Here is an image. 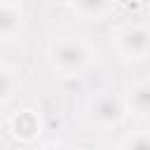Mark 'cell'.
Returning a JSON list of instances; mask_svg holds the SVG:
<instances>
[{
	"mask_svg": "<svg viewBox=\"0 0 150 150\" xmlns=\"http://www.w3.org/2000/svg\"><path fill=\"white\" fill-rule=\"evenodd\" d=\"M49 61L63 75H80L91 61V49L82 40L59 38L49 47Z\"/></svg>",
	"mask_w": 150,
	"mask_h": 150,
	"instance_id": "6da1fadb",
	"label": "cell"
},
{
	"mask_svg": "<svg viewBox=\"0 0 150 150\" xmlns=\"http://www.w3.org/2000/svg\"><path fill=\"white\" fill-rule=\"evenodd\" d=\"M115 45H117V52L124 59L141 61L150 52V33H148L145 26H124L115 35Z\"/></svg>",
	"mask_w": 150,
	"mask_h": 150,
	"instance_id": "7a4b0ae2",
	"label": "cell"
},
{
	"mask_svg": "<svg viewBox=\"0 0 150 150\" xmlns=\"http://www.w3.org/2000/svg\"><path fill=\"white\" fill-rule=\"evenodd\" d=\"M89 115L101 127H115L124 117V103L112 94H98L89 103Z\"/></svg>",
	"mask_w": 150,
	"mask_h": 150,
	"instance_id": "3957f363",
	"label": "cell"
},
{
	"mask_svg": "<svg viewBox=\"0 0 150 150\" xmlns=\"http://www.w3.org/2000/svg\"><path fill=\"white\" fill-rule=\"evenodd\" d=\"M9 131L16 141L21 143H33L40 134H42V120L35 110L30 108H23L19 112H14L9 117Z\"/></svg>",
	"mask_w": 150,
	"mask_h": 150,
	"instance_id": "277c9868",
	"label": "cell"
},
{
	"mask_svg": "<svg viewBox=\"0 0 150 150\" xmlns=\"http://www.w3.org/2000/svg\"><path fill=\"white\" fill-rule=\"evenodd\" d=\"M127 108L138 117H145L150 112V84H148V80L131 84V89L127 94Z\"/></svg>",
	"mask_w": 150,
	"mask_h": 150,
	"instance_id": "5b68a950",
	"label": "cell"
},
{
	"mask_svg": "<svg viewBox=\"0 0 150 150\" xmlns=\"http://www.w3.org/2000/svg\"><path fill=\"white\" fill-rule=\"evenodd\" d=\"M23 16L19 5H5L0 2V40H9L21 30Z\"/></svg>",
	"mask_w": 150,
	"mask_h": 150,
	"instance_id": "8992f818",
	"label": "cell"
},
{
	"mask_svg": "<svg viewBox=\"0 0 150 150\" xmlns=\"http://www.w3.org/2000/svg\"><path fill=\"white\" fill-rule=\"evenodd\" d=\"M70 5L84 19H101V16H105L112 9L115 0H73Z\"/></svg>",
	"mask_w": 150,
	"mask_h": 150,
	"instance_id": "52a82bcc",
	"label": "cell"
},
{
	"mask_svg": "<svg viewBox=\"0 0 150 150\" xmlns=\"http://www.w3.org/2000/svg\"><path fill=\"white\" fill-rule=\"evenodd\" d=\"M16 75L12 73V68L2 66L0 63V105L9 103L14 98V91H16Z\"/></svg>",
	"mask_w": 150,
	"mask_h": 150,
	"instance_id": "ba28073f",
	"label": "cell"
},
{
	"mask_svg": "<svg viewBox=\"0 0 150 150\" xmlns=\"http://www.w3.org/2000/svg\"><path fill=\"white\" fill-rule=\"evenodd\" d=\"M120 150H150V136L145 129L141 131H131L129 136H124V141L120 143Z\"/></svg>",
	"mask_w": 150,
	"mask_h": 150,
	"instance_id": "9c48e42d",
	"label": "cell"
},
{
	"mask_svg": "<svg viewBox=\"0 0 150 150\" xmlns=\"http://www.w3.org/2000/svg\"><path fill=\"white\" fill-rule=\"evenodd\" d=\"M45 150H73V148H68V145H61V143H54V145H47Z\"/></svg>",
	"mask_w": 150,
	"mask_h": 150,
	"instance_id": "30bf717a",
	"label": "cell"
},
{
	"mask_svg": "<svg viewBox=\"0 0 150 150\" xmlns=\"http://www.w3.org/2000/svg\"><path fill=\"white\" fill-rule=\"evenodd\" d=\"M0 2H5V5H21V0H0Z\"/></svg>",
	"mask_w": 150,
	"mask_h": 150,
	"instance_id": "8fae6325",
	"label": "cell"
},
{
	"mask_svg": "<svg viewBox=\"0 0 150 150\" xmlns=\"http://www.w3.org/2000/svg\"><path fill=\"white\" fill-rule=\"evenodd\" d=\"M59 2H61V5H70L73 0H59Z\"/></svg>",
	"mask_w": 150,
	"mask_h": 150,
	"instance_id": "7c38bea8",
	"label": "cell"
}]
</instances>
